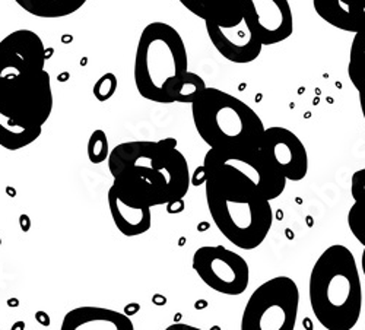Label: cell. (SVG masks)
I'll list each match as a JSON object with an SVG mask.
<instances>
[{"mask_svg": "<svg viewBox=\"0 0 365 330\" xmlns=\"http://www.w3.org/2000/svg\"><path fill=\"white\" fill-rule=\"evenodd\" d=\"M46 47L31 29L0 40V146L19 151L34 143L53 111Z\"/></svg>", "mask_w": 365, "mask_h": 330, "instance_id": "6da1fadb", "label": "cell"}, {"mask_svg": "<svg viewBox=\"0 0 365 330\" xmlns=\"http://www.w3.org/2000/svg\"><path fill=\"white\" fill-rule=\"evenodd\" d=\"M107 163L113 185L150 207L180 202L190 187L187 160L173 138L120 143Z\"/></svg>", "mask_w": 365, "mask_h": 330, "instance_id": "7a4b0ae2", "label": "cell"}, {"mask_svg": "<svg viewBox=\"0 0 365 330\" xmlns=\"http://www.w3.org/2000/svg\"><path fill=\"white\" fill-rule=\"evenodd\" d=\"M203 168L206 203L217 228L235 247L257 249L273 224L270 200L256 186L222 168Z\"/></svg>", "mask_w": 365, "mask_h": 330, "instance_id": "3957f363", "label": "cell"}, {"mask_svg": "<svg viewBox=\"0 0 365 330\" xmlns=\"http://www.w3.org/2000/svg\"><path fill=\"white\" fill-rule=\"evenodd\" d=\"M310 306L327 330H352L362 310V287L352 252L342 246L327 247L316 260L309 282Z\"/></svg>", "mask_w": 365, "mask_h": 330, "instance_id": "277c9868", "label": "cell"}, {"mask_svg": "<svg viewBox=\"0 0 365 330\" xmlns=\"http://www.w3.org/2000/svg\"><path fill=\"white\" fill-rule=\"evenodd\" d=\"M187 72V50L177 29L161 21L146 25L136 47L133 68L140 97L158 104H174Z\"/></svg>", "mask_w": 365, "mask_h": 330, "instance_id": "5b68a950", "label": "cell"}, {"mask_svg": "<svg viewBox=\"0 0 365 330\" xmlns=\"http://www.w3.org/2000/svg\"><path fill=\"white\" fill-rule=\"evenodd\" d=\"M192 117L202 140L221 153L257 151L266 129L250 105L218 88L207 86L192 103Z\"/></svg>", "mask_w": 365, "mask_h": 330, "instance_id": "8992f818", "label": "cell"}, {"mask_svg": "<svg viewBox=\"0 0 365 330\" xmlns=\"http://www.w3.org/2000/svg\"><path fill=\"white\" fill-rule=\"evenodd\" d=\"M299 289L294 279L277 277L263 282L249 298L241 330H295Z\"/></svg>", "mask_w": 365, "mask_h": 330, "instance_id": "52a82bcc", "label": "cell"}, {"mask_svg": "<svg viewBox=\"0 0 365 330\" xmlns=\"http://www.w3.org/2000/svg\"><path fill=\"white\" fill-rule=\"evenodd\" d=\"M192 266L205 285L220 294L237 297L249 288V263L224 246L199 247L193 254Z\"/></svg>", "mask_w": 365, "mask_h": 330, "instance_id": "ba28073f", "label": "cell"}, {"mask_svg": "<svg viewBox=\"0 0 365 330\" xmlns=\"http://www.w3.org/2000/svg\"><path fill=\"white\" fill-rule=\"evenodd\" d=\"M203 165L222 168L246 180L256 186L267 200L278 199L287 187V180L266 161L259 149L252 153H221L209 149Z\"/></svg>", "mask_w": 365, "mask_h": 330, "instance_id": "9c48e42d", "label": "cell"}, {"mask_svg": "<svg viewBox=\"0 0 365 330\" xmlns=\"http://www.w3.org/2000/svg\"><path fill=\"white\" fill-rule=\"evenodd\" d=\"M259 151L287 182H301L309 172L307 149L289 129L281 126L264 129Z\"/></svg>", "mask_w": 365, "mask_h": 330, "instance_id": "30bf717a", "label": "cell"}, {"mask_svg": "<svg viewBox=\"0 0 365 330\" xmlns=\"http://www.w3.org/2000/svg\"><path fill=\"white\" fill-rule=\"evenodd\" d=\"M241 19L264 46L279 44L294 33V16L288 0H242Z\"/></svg>", "mask_w": 365, "mask_h": 330, "instance_id": "8fae6325", "label": "cell"}, {"mask_svg": "<svg viewBox=\"0 0 365 330\" xmlns=\"http://www.w3.org/2000/svg\"><path fill=\"white\" fill-rule=\"evenodd\" d=\"M205 25L210 43L228 62L247 65L260 56L263 44L242 19L231 26H221L209 22Z\"/></svg>", "mask_w": 365, "mask_h": 330, "instance_id": "7c38bea8", "label": "cell"}, {"mask_svg": "<svg viewBox=\"0 0 365 330\" xmlns=\"http://www.w3.org/2000/svg\"><path fill=\"white\" fill-rule=\"evenodd\" d=\"M107 199L111 218L121 234L126 237H138L150 230V206L121 190L115 185H111Z\"/></svg>", "mask_w": 365, "mask_h": 330, "instance_id": "4fadbf2b", "label": "cell"}, {"mask_svg": "<svg viewBox=\"0 0 365 330\" xmlns=\"http://www.w3.org/2000/svg\"><path fill=\"white\" fill-rule=\"evenodd\" d=\"M60 330H135V326L123 313L86 306L66 313Z\"/></svg>", "mask_w": 365, "mask_h": 330, "instance_id": "5bb4252c", "label": "cell"}, {"mask_svg": "<svg viewBox=\"0 0 365 330\" xmlns=\"http://www.w3.org/2000/svg\"><path fill=\"white\" fill-rule=\"evenodd\" d=\"M316 14L346 33H365V0H313Z\"/></svg>", "mask_w": 365, "mask_h": 330, "instance_id": "9a60e30c", "label": "cell"}, {"mask_svg": "<svg viewBox=\"0 0 365 330\" xmlns=\"http://www.w3.org/2000/svg\"><path fill=\"white\" fill-rule=\"evenodd\" d=\"M205 24L231 26L241 21L242 0H178Z\"/></svg>", "mask_w": 365, "mask_h": 330, "instance_id": "2e32d148", "label": "cell"}, {"mask_svg": "<svg viewBox=\"0 0 365 330\" xmlns=\"http://www.w3.org/2000/svg\"><path fill=\"white\" fill-rule=\"evenodd\" d=\"M25 12L37 18L57 19L78 12L88 0H15Z\"/></svg>", "mask_w": 365, "mask_h": 330, "instance_id": "e0dca14e", "label": "cell"}, {"mask_svg": "<svg viewBox=\"0 0 365 330\" xmlns=\"http://www.w3.org/2000/svg\"><path fill=\"white\" fill-rule=\"evenodd\" d=\"M348 76L358 91L361 111L365 120V33L355 34L348 63Z\"/></svg>", "mask_w": 365, "mask_h": 330, "instance_id": "ac0fdd59", "label": "cell"}, {"mask_svg": "<svg viewBox=\"0 0 365 330\" xmlns=\"http://www.w3.org/2000/svg\"><path fill=\"white\" fill-rule=\"evenodd\" d=\"M110 146L106 132L96 130L88 140V158L93 164H103L110 157Z\"/></svg>", "mask_w": 365, "mask_h": 330, "instance_id": "d6986e66", "label": "cell"}, {"mask_svg": "<svg viewBox=\"0 0 365 330\" xmlns=\"http://www.w3.org/2000/svg\"><path fill=\"white\" fill-rule=\"evenodd\" d=\"M348 227L354 237L365 247V207L354 203L348 212Z\"/></svg>", "mask_w": 365, "mask_h": 330, "instance_id": "ffe728a7", "label": "cell"}, {"mask_svg": "<svg viewBox=\"0 0 365 330\" xmlns=\"http://www.w3.org/2000/svg\"><path fill=\"white\" fill-rule=\"evenodd\" d=\"M117 91V78L114 73H106L103 75L94 85L93 93L94 97L100 101L104 103L110 100Z\"/></svg>", "mask_w": 365, "mask_h": 330, "instance_id": "44dd1931", "label": "cell"}, {"mask_svg": "<svg viewBox=\"0 0 365 330\" xmlns=\"http://www.w3.org/2000/svg\"><path fill=\"white\" fill-rule=\"evenodd\" d=\"M351 195L354 203L365 207V168L354 172L351 180Z\"/></svg>", "mask_w": 365, "mask_h": 330, "instance_id": "7402d4cb", "label": "cell"}, {"mask_svg": "<svg viewBox=\"0 0 365 330\" xmlns=\"http://www.w3.org/2000/svg\"><path fill=\"white\" fill-rule=\"evenodd\" d=\"M165 330H203L190 324H185V323H174L171 326H168Z\"/></svg>", "mask_w": 365, "mask_h": 330, "instance_id": "603a6c76", "label": "cell"}, {"mask_svg": "<svg viewBox=\"0 0 365 330\" xmlns=\"http://www.w3.org/2000/svg\"><path fill=\"white\" fill-rule=\"evenodd\" d=\"M36 320L41 324V326H50V317L47 313L44 311H37L36 313Z\"/></svg>", "mask_w": 365, "mask_h": 330, "instance_id": "cb8c5ba5", "label": "cell"}, {"mask_svg": "<svg viewBox=\"0 0 365 330\" xmlns=\"http://www.w3.org/2000/svg\"><path fill=\"white\" fill-rule=\"evenodd\" d=\"M138 310H139V306H138V304H129V306H126V310H125L126 313H125V314H126L128 317H130L132 314H136Z\"/></svg>", "mask_w": 365, "mask_h": 330, "instance_id": "d4e9b609", "label": "cell"}, {"mask_svg": "<svg viewBox=\"0 0 365 330\" xmlns=\"http://www.w3.org/2000/svg\"><path fill=\"white\" fill-rule=\"evenodd\" d=\"M19 222H21V228H22V231H28L29 230V218L26 217V215H22L21 218H19Z\"/></svg>", "mask_w": 365, "mask_h": 330, "instance_id": "484cf974", "label": "cell"}, {"mask_svg": "<svg viewBox=\"0 0 365 330\" xmlns=\"http://www.w3.org/2000/svg\"><path fill=\"white\" fill-rule=\"evenodd\" d=\"M11 330H25V323H24L22 320H18V321H15V323L12 324Z\"/></svg>", "mask_w": 365, "mask_h": 330, "instance_id": "4316f807", "label": "cell"}, {"mask_svg": "<svg viewBox=\"0 0 365 330\" xmlns=\"http://www.w3.org/2000/svg\"><path fill=\"white\" fill-rule=\"evenodd\" d=\"M18 304H19V301H18L16 298H12V299H9V301H8L9 307H18Z\"/></svg>", "mask_w": 365, "mask_h": 330, "instance_id": "83f0119b", "label": "cell"}, {"mask_svg": "<svg viewBox=\"0 0 365 330\" xmlns=\"http://www.w3.org/2000/svg\"><path fill=\"white\" fill-rule=\"evenodd\" d=\"M362 274L365 277V247H364V252H362Z\"/></svg>", "mask_w": 365, "mask_h": 330, "instance_id": "f1b7e54d", "label": "cell"}, {"mask_svg": "<svg viewBox=\"0 0 365 330\" xmlns=\"http://www.w3.org/2000/svg\"><path fill=\"white\" fill-rule=\"evenodd\" d=\"M0 244H2V242H0Z\"/></svg>", "mask_w": 365, "mask_h": 330, "instance_id": "f546056e", "label": "cell"}]
</instances>
